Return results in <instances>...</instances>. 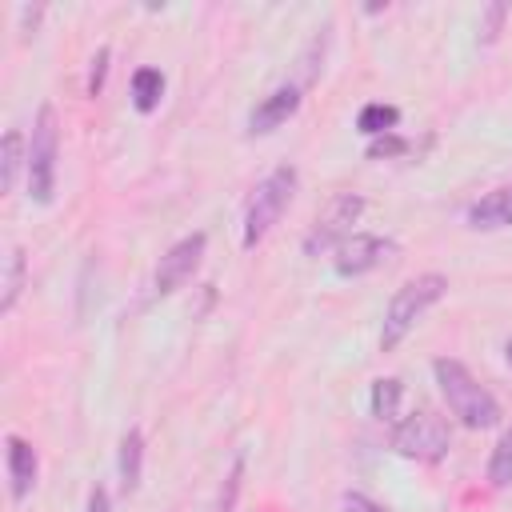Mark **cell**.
Masks as SVG:
<instances>
[{"label": "cell", "instance_id": "6da1fadb", "mask_svg": "<svg viewBox=\"0 0 512 512\" xmlns=\"http://www.w3.org/2000/svg\"><path fill=\"white\" fill-rule=\"evenodd\" d=\"M432 372H436V384H440V392H444V400H448V412H452L464 428H492V424H500V404H496V396H492L460 360L440 356V360L432 364Z\"/></svg>", "mask_w": 512, "mask_h": 512}, {"label": "cell", "instance_id": "7a4b0ae2", "mask_svg": "<svg viewBox=\"0 0 512 512\" xmlns=\"http://www.w3.org/2000/svg\"><path fill=\"white\" fill-rule=\"evenodd\" d=\"M444 292H448V276H440V272H424V276L404 280V284L392 292L388 308H384L380 348H384V352L396 348V344L416 328V320H420L436 300H444Z\"/></svg>", "mask_w": 512, "mask_h": 512}, {"label": "cell", "instance_id": "3957f363", "mask_svg": "<svg viewBox=\"0 0 512 512\" xmlns=\"http://www.w3.org/2000/svg\"><path fill=\"white\" fill-rule=\"evenodd\" d=\"M296 168L292 164H280V168H272L260 184H256V192H252V200H248V208H244V228H240V244L252 252L276 224H280V216H284V208L292 204V196H296Z\"/></svg>", "mask_w": 512, "mask_h": 512}, {"label": "cell", "instance_id": "277c9868", "mask_svg": "<svg viewBox=\"0 0 512 512\" xmlns=\"http://www.w3.org/2000/svg\"><path fill=\"white\" fill-rule=\"evenodd\" d=\"M56 156H60L56 108L40 104L36 124H32V140H28V196L36 204H52V196H56Z\"/></svg>", "mask_w": 512, "mask_h": 512}, {"label": "cell", "instance_id": "5b68a950", "mask_svg": "<svg viewBox=\"0 0 512 512\" xmlns=\"http://www.w3.org/2000/svg\"><path fill=\"white\" fill-rule=\"evenodd\" d=\"M452 448V432H448V420L436 416L432 408H420V412H408L396 428H392V452L404 456V460H420V464H436L444 460Z\"/></svg>", "mask_w": 512, "mask_h": 512}, {"label": "cell", "instance_id": "8992f818", "mask_svg": "<svg viewBox=\"0 0 512 512\" xmlns=\"http://www.w3.org/2000/svg\"><path fill=\"white\" fill-rule=\"evenodd\" d=\"M364 212V196L360 192H340L332 196V204L312 220V228L304 232V256H320L328 248H340L348 236H352V224L360 220Z\"/></svg>", "mask_w": 512, "mask_h": 512}, {"label": "cell", "instance_id": "52a82bcc", "mask_svg": "<svg viewBox=\"0 0 512 512\" xmlns=\"http://www.w3.org/2000/svg\"><path fill=\"white\" fill-rule=\"evenodd\" d=\"M204 248H208V236H204V232H192V236L176 240V244L160 256V264H156V272H152V292H156V296H172L180 284H188L192 272H196L200 260H204Z\"/></svg>", "mask_w": 512, "mask_h": 512}, {"label": "cell", "instance_id": "ba28073f", "mask_svg": "<svg viewBox=\"0 0 512 512\" xmlns=\"http://www.w3.org/2000/svg\"><path fill=\"white\" fill-rule=\"evenodd\" d=\"M388 252H392V240L372 236V232H352V236L336 248V276H364V272H372Z\"/></svg>", "mask_w": 512, "mask_h": 512}, {"label": "cell", "instance_id": "9c48e42d", "mask_svg": "<svg viewBox=\"0 0 512 512\" xmlns=\"http://www.w3.org/2000/svg\"><path fill=\"white\" fill-rule=\"evenodd\" d=\"M304 88L300 84H280V88H272L256 108H252V116H248V132L252 136H264V132H276L296 108H300V96Z\"/></svg>", "mask_w": 512, "mask_h": 512}, {"label": "cell", "instance_id": "30bf717a", "mask_svg": "<svg viewBox=\"0 0 512 512\" xmlns=\"http://www.w3.org/2000/svg\"><path fill=\"white\" fill-rule=\"evenodd\" d=\"M4 460H8V488H12V500H28V492L36 488V472H40V460H36V448L32 440L24 436H8L4 440Z\"/></svg>", "mask_w": 512, "mask_h": 512}, {"label": "cell", "instance_id": "8fae6325", "mask_svg": "<svg viewBox=\"0 0 512 512\" xmlns=\"http://www.w3.org/2000/svg\"><path fill=\"white\" fill-rule=\"evenodd\" d=\"M472 228H512V188H496L468 208Z\"/></svg>", "mask_w": 512, "mask_h": 512}, {"label": "cell", "instance_id": "7c38bea8", "mask_svg": "<svg viewBox=\"0 0 512 512\" xmlns=\"http://www.w3.org/2000/svg\"><path fill=\"white\" fill-rule=\"evenodd\" d=\"M116 468H120V488L124 492H136L140 488V476H144V432L140 428H128L120 436Z\"/></svg>", "mask_w": 512, "mask_h": 512}, {"label": "cell", "instance_id": "4fadbf2b", "mask_svg": "<svg viewBox=\"0 0 512 512\" xmlns=\"http://www.w3.org/2000/svg\"><path fill=\"white\" fill-rule=\"evenodd\" d=\"M20 168L28 172V144H24V132L20 128H8L4 132V144H0V192H12L16 188Z\"/></svg>", "mask_w": 512, "mask_h": 512}, {"label": "cell", "instance_id": "5bb4252c", "mask_svg": "<svg viewBox=\"0 0 512 512\" xmlns=\"http://www.w3.org/2000/svg\"><path fill=\"white\" fill-rule=\"evenodd\" d=\"M164 100V72L160 68H136L132 72V104L136 112H156Z\"/></svg>", "mask_w": 512, "mask_h": 512}, {"label": "cell", "instance_id": "9a60e30c", "mask_svg": "<svg viewBox=\"0 0 512 512\" xmlns=\"http://www.w3.org/2000/svg\"><path fill=\"white\" fill-rule=\"evenodd\" d=\"M400 400H404V384L396 380V376H380V380H372V396H368V404H372V416L376 420H396L400 416Z\"/></svg>", "mask_w": 512, "mask_h": 512}, {"label": "cell", "instance_id": "2e32d148", "mask_svg": "<svg viewBox=\"0 0 512 512\" xmlns=\"http://www.w3.org/2000/svg\"><path fill=\"white\" fill-rule=\"evenodd\" d=\"M24 280H28V256L24 248H12L8 260H4V292H0V312H12L20 292H24Z\"/></svg>", "mask_w": 512, "mask_h": 512}, {"label": "cell", "instance_id": "e0dca14e", "mask_svg": "<svg viewBox=\"0 0 512 512\" xmlns=\"http://www.w3.org/2000/svg\"><path fill=\"white\" fill-rule=\"evenodd\" d=\"M400 124V108H392V104H364L360 108V116H356V128L364 132V136H388L392 128Z\"/></svg>", "mask_w": 512, "mask_h": 512}, {"label": "cell", "instance_id": "ac0fdd59", "mask_svg": "<svg viewBox=\"0 0 512 512\" xmlns=\"http://www.w3.org/2000/svg\"><path fill=\"white\" fill-rule=\"evenodd\" d=\"M488 484H492V488L512 484V424L504 428V436H500L496 448H492V460H488Z\"/></svg>", "mask_w": 512, "mask_h": 512}, {"label": "cell", "instance_id": "d6986e66", "mask_svg": "<svg viewBox=\"0 0 512 512\" xmlns=\"http://www.w3.org/2000/svg\"><path fill=\"white\" fill-rule=\"evenodd\" d=\"M240 488H244V452H236L224 484H220V496H216V512H236V500H240Z\"/></svg>", "mask_w": 512, "mask_h": 512}, {"label": "cell", "instance_id": "ffe728a7", "mask_svg": "<svg viewBox=\"0 0 512 512\" xmlns=\"http://www.w3.org/2000/svg\"><path fill=\"white\" fill-rule=\"evenodd\" d=\"M504 20H508V4H488L484 8V16H480V44H492L496 36H500V28H504Z\"/></svg>", "mask_w": 512, "mask_h": 512}, {"label": "cell", "instance_id": "44dd1931", "mask_svg": "<svg viewBox=\"0 0 512 512\" xmlns=\"http://www.w3.org/2000/svg\"><path fill=\"white\" fill-rule=\"evenodd\" d=\"M108 60H112V48H108V44H104V48H96L92 68H88V96H100L104 76H108Z\"/></svg>", "mask_w": 512, "mask_h": 512}, {"label": "cell", "instance_id": "7402d4cb", "mask_svg": "<svg viewBox=\"0 0 512 512\" xmlns=\"http://www.w3.org/2000/svg\"><path fill=\"white\" fill-rule=\"evenodd\" d=\"M400 152H408V144H404L396 132H388V136H376V140L368 144V160H380V156H400Z\"/></svg>", "mask_w": 512, "mask_h": 512}, {"label": "cell", "instance_id": "603a6c76", "mask_svg": "<svg viewBox=\"0 0 512 512\" xmlns=\"http://www.w3.org/2000/svg\"><path fill=\"white\" fill-rule=\"evenodd\" d=\"M344 512H388V508L364 492H344Z\"/></svg>", "mask_w": 512, "mask_h": 512}, {"label": "cell", "instance_id": "cb8c5ba5", "mask_svg": "<svg viewBox=\"0 0 512 512\" xmlns=\"http://www.w3.org/2000/svg\"><path fill=\"white\" fill-rule=\"evenodd\" d=\"M40 16H44L40 4H24V8H20V36H32L36 24H40Z\"/></svg>", "mask_w": 512, "mask_h": 512}, {"label": "cell", "instance_id": "d4e9b609", "mask_svg": "<svg viewBox=\"0 0 512 512\" xmlns=\"http://www.w3.org/2000/svg\"><path fill=\"white\" fill-rule=\"evenodd\" d=\"M84 512H112V496H108L104 484H92V492H88V508H84Z\"/></svg>", "mask_w": 512, "mask_h": 512}, {"label": "cell", "instance_id": "484cf974", "mask_svg": "<svg viewBox=\"0 0 512 512\" xmlns=\"http://www.w3.org/2000/svg\"><path fill=\"white\" fill-rule=\"evenodd\" d=\"M504 360H508V368H512V336L504 340Z\"/></svg>", "mask_w": 512, "mask_h": 512}]
</instances>
